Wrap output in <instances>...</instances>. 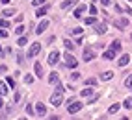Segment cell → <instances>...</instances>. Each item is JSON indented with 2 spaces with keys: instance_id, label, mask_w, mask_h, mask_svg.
<instances>
[{
  "instance_id": "5",
  "label": "cell",
  "mask_w": 132,
  "mask_h": 120,
  "mask_svg": "<svg viewBox=\"0 0 132 120\" xmlns=\"http://www.w3.org/2000/svg\"><path fill=\"white\" fill-rule=\"evenodd\" d=\"M36 113H37V116H45V115H47V107H45V104L36 102Z\"/></svg>"
},
{
  "instance_id": "20",
  "label": "cell",
  "mask_w": 132,
  "mask_h": 120,
  "mask_svg": "<svg viewBox=\"0 0 132 120\" xmlns=\"http://www.w3.org/2000/svg\"><path fill=\"white\" fill-rule=\"evenodd\" d=\"M91 94H93V89L87 87V89H84V91L80 92V96H91Z\"/></svg>"
},
{
  "instance_id": "13",
  "label": "cell",
  "mask_w": 132,
  "mask_h": 120,
  "mask_svg": "<svg viewBox=\"0 0 132 120\" xmlns=\"http://www.w3.org/2000/svg\"><path fill=\"white\" fill-rule=\"evenodd\" d=\"M48 9H50V6H47V4H45L43 7H39V9L36 11V17H43V15H45V13H47Z\"/></svg>"
},
{
  "instance_id": "26",
  "label": "cell",
  "mask_w": 132,
  "mask_h": 120,
  "mask_svg": "<svg viewBox=\"0 0 132 120\" xmlns=\"http://www.w3.org/2000/svg\"><path fill=\"white\" fill-rule=\"evenodd\" d=\"M125 87H127V89H130V87H132V74L125 80Z\"/></svg>"
},
{
  "instance_id": "44",
  "label": "cell",
  "mask_w": 132,
  "mask_h": 120,
  "mask_svg": "<svg viewBox=\"0 0 132 120\" xmlns=\"http://www.w3.org/2000/svg\"><path fill=\"white\" fill-rule=\"evenodd\" d=\"M0 2H2V4H10V0H0Z\"/></svg>"
},
{
  "instance_id": "45",
  "label": "cell",
  "mask_w": 132,
  "mask_h": 120,
  "mask_svg": "<svg viewBox=\"0 0 132 120\" xmlns=\"http://www.w3.org/2000/svg\"><path fill=\"white\" fill-rule=\"evenodd\" d=\"M128 2H132V0H128Z\"/></svg>"
},
{
  "instance_id": "10",
  "label": "cell",
  "mask_w": 132,
  "mask_h": 120,
  "mask_svg": "<svg viewBox=\"0 0 132 120\" xmlns=\"http://www.w3.org/2000/svg\"><path fill=\"white\" fill-rule=\"evenodd\" d=\"M86 11H87V7H86L84 4H80V6H78L76 9H75V13H73V15L76 17V19H80V15H82V13H86Z\"/></svg>"
},
{
  "instance_id": "41",
  "label": "cell",
  "mask_w": 132,
  "mask_h": 120,
  "mask_svg": "<svg viewBox=\"0 0 132 120\" xmlns=\"http://www.w3.org/2000/svg\"><path fill=\"white\" fill-rule=\"evenodd\" d=\"M101 2H102V6H108V4H110V0H101Z\"/></svg>"
},
{
  "instance_id": "22",
  "label": "cell",
  "mask_w": 132,
  "mask_h": 120,
  "mask_svg": "<svg viewBox=\"0 0 132 120\" xmlns=\"http://www.w3.org/2000/svg\"><path fill=\"white\" fill-rule=\"evenodd\" d=\"M2 15H4V19H6V17H13L15 15V9H4Z\"/></svg>"
},
{
  "instance_id": "29",
  "label": "cell",
  "mask_w": 132,
  "mask_h": 120,
  "mask_svg": "<svg viewBox=\"0 0 132 120\" xmlns=\"http://www.w3.org/2000/svg\"><path fill=\"white\" fill-rule=\"evenodd\" d=\"M17 45H19V46H24V45H26V39L19 35V39H17Z\"/></svg>"
},
{
  "instance_id": "33",
  "label": "cell",
  "mask_w": 132,
  "mask_h": 120,
  "mask_svg": "<svg viewBox=\"0 0 132 120\" xmlns=\"http://www.w3.org/2000/svg\"><path fill=\"white\" fill-rule=\"evenodd\" d=\"M0 37H2V39H7V31H6L4 28H0Z\"/></svg>"
},
{
  "instance_id": "25",
  "label": "cell",
  "mask_w": 132,
  "mask_h": 120,
  "mask_svg": "<svg viewBox=\"0 0 132 120\" xmlns=\"http://www.w3.org/2000/svg\"><path fill=\"white\" fill-rule=\"evenodd\" d=\"M63 45H65V48H69V50H73V48H75L73 41H69V39H65V41H63Z\"/></svg>"
},
{
  "instance_id": "19",
  "label": "cell",
  "mask_w": 132,
  "mask_h": 120,
  "mask_svg": "<svg viewBox=\"0 0 132 120\" xmlns=\"http://www.w3.org/2000/svg\"><path fill=\"white\" fill-rule=\"evenodd\" d=\"M112 50H113V52H119V50H121V42L119 41H113L112 42Z\"/></svg>"
},
{
  "instance_id": "42",
  "label": "cell",
  "mask_w": 132,
  "mask_h": 120,
  "mask_svg": "<svg viewBox=\"0 0 132 120\" xmlns=\"http://www.w3.org/2000/svg\"><path fill=\"white\" fill-rule=\"evenodd\" d=\"M4 105V98H2V94H0V107Z\"/></svg>"
},
{
  "instance_id": "18",
  "label": "cell",
  "mask_w": 132,
  "mask_h": 120,
  "mask_svg": "<svg viewBox=\"0 0 132 120\" xmlns=\"http://www.w3.org/2000/svg\"><path fill=\"white\" fill-rule=\"evenodd\" d=\"M34 70H36V76H37V78H43V70H41V65H39V63L34 65Z\"/></svg>"
},
{
  "instance_id": "35",
  "label": "cell",
  "mask_w": 132,
  "mask_h": 120,
  "mask_svg": "<svg viewBox=\"0 0 132 120\" xmlns=\"http://www.w3.org/2000/svg\"><path fill=\"white\" fill-rule=\"evenodd\" d=\"M89 13H91V15H97V7H95V4L89 6Z\"/></svg>"
},
{
  "instance_id": "17",
  "label": "cell",
  "mask_w": 132,
  "mask_h": 120,
  "mask_svg": "<svg viewBox=\"0 0 132 120\" xmlns=\"http://www.w3.org/2000/svg\"><path fill=\"white\" fill-rule=\"evenodd\" d=\"M102 57H104V59H108V61H112V59L116 57V52H113V50L110 48L108 52H104V56H102Z\"/></svg>"
},
{
  "instance_id": "34",
  "label": "cell",
  "mask_w": 132,
  "mask_h": 120,
  "mask_svg": "<svg viewBox=\"0 0 132 120\" xmlns=\"http://www.w3.org/2000/svg\"><path fill=\"white\" fill-rule=\"evenodd\" d=\"M82 31H84L82 28H75V30H73V33H75V35H82Z\"/></svg>"
},
{
  "instance_id": "9",
  "label": "cell",
  "mask_w": 132,
  "mask_h": 120,
  "mask_svg": "<svg viewBox=\"0 0 132 120\" xmlns=\"http://www.w3.org/2000/svg\"><path fill=\"white\" fill-rule=\"evenodd\" d=\"M82 59H84L86 63H87V61H91V59H93V50H91V48H86V50H84Z\"/></svg>"
},
{
  "instance_id": "1",
  "label": "cell",
  "mask_w": 132,
  "mask_h": 120,
  "mask_svg": "<svg viewBox=\"0 0 132 120\" xmlns=\"http://www.w3.org/2000/svg\"><path fill=\"white\" fill-rule=\"evenodd\" d=\"M63 91H65V89L58 83V85H56V91L52 92V96H50L52 105H56V107H58V105H61V102H63Z\"/></svg>"
},
{
  "instance_id": "12",
  "label": "cell",
  "mask_w": 132,
  "mask_h": 120,
  "mask_svg": "<svg viewBox=\"0 0 132 120\" xmlns=\"http://www.w3.org/2000/svg\"><path fill=\"white\" fill-rule=\"evenodd\" d=\"M48 83H50V85H58V83H60V76H58L56 72H52L50 78H48Z\"/></svg>"
},
{
  "instance_id": "36",
  "label": "cell",
  "mask_w": 132,
  "mask_h": 120,
  "mask_svg": "<svg viewBox=\"0 0 132 120\" xmlns=\"http://www.w3.org/2000/svg\"><path fill=\"white\" fill-rule=\"evenodd\" d=\"M86 83H87V85H95V83H97V80H95V78H89Z\"/></svg>"
},
{
  "instance_id": "4",
  "label": "cell",
  "mask_w": 132,
  "mask_h": 120,
  "mask_svg": "<svg viewBox=\"0 0 132 120\" xmlns=\"http://www.w3.org/2000/svg\"><path fill=\"white\" fill-rule=\"evenodd\" d=\"M41 52V45L39 42H34V45L30 46V50H28V57H34V56H37Z\"/></svg>"
},
{
  "instance_id": "24",
  "label": "cell",
  "mask_w": 132,
  "mask_h": 120,
  "mask_svg": "<svg viewBox=\"0 0 132 120\" xmlns=\"http://www.w3.org/2000/svg\"><path fill=\"white\" fill-rule=\"evenodd\" d=\"M32 4H34V7H37V6H45V4H47V0H32Z\"/></svg>"
},
{
  "instance_id": "38",
  "label": "cell",
  "mask_w": 132,
  "mask_h": 120,
  "mask_svg": "<svg viewBox=\"0 0 132 120\" xmlns=\"http://www.w3.org/2000/svg\"><path fill=\"white\" fill-rule=\"evenodd\" d=\"M6 81H7V85H10V87H13V83H15V81H13V78H7Z\"/></svg>"
},
{
  "instance_id": "30",
  "label": "cell",
  "mask_w": 132,
  "mask_h": 120,
  "mask_svg": "<svg viewBox=\"0 0 132 120\" xmlns=\"http://www.w3.org/2000/svg\"><path fill=\"white\" fill-rule=\"evenodd\" d=\"M0 28H10V22H7L6 19H2L0 20Z\"/></svg>"
},
{
  "instance_id": "32",
  "label": "cell",
  "mask_w": 132,
  "mask_h": 120,
  "mask_svg": "<svg viewBox=\"0 0 132 120\" xmlns=\"http://www.w3.org/2000/svg\"><path fill=\"white\" fill-rule=\"evenodd\" d=\"M22 31H24V26H22V24H19V28H15V33H17V35H21Z\"/></svg>"
},
{
  "instance_id": "47",
  "label": "cell",
  "mask_w": 132,
  "mask_h": 120,
  "mask_svg": "<svg viewBox=\"0 0 132 120\" xmlns=\"http://www.w3.org/2000/svg\"><path fill=\"white\" fill-rule=\"evenodd\" d=\"M130 37H132V35H130Z\"/></svg>"
},
{
  "instance_id": "43",
  "label": "cell",
  "mask_w": 132,
  "mask_h": 120,
  "mask_svg": "<svg viewBox=\"0 0 132 120\" xmlns=\"http://www.w3.org/2000/svg\"><path fill=\"white\" fill-rule=\"evenodd\" d=\"M0 57H4V48L0 46Z\"/></svg>"
},
{
  "instance_id": "15",
  "label": "cell",
  "mask_w": 132,
  "mask_h": 120,
  "mask_svg": "<svg viewBox=\"0 0 132 120\" xmlns=\"http://www.w3.org/2000/svg\"><path fill=\"white\" fill-rule=\"evenodd\" d=\"M106 24H97V28H95V31L99 33V35H102V33H106Z\"/></svg>"
},
{
  "instance_id": "6",
  "label": "cell",
  "mask_w": 132,
  "mask_h": 120,
  "mask_svg": "<svg viewBox=\"0 0 132 120\" xmlns=\"http://www.w3.org/2000/svg\"><path fill=\"white\" fill-rule=\"evenodd\" d=\"M82 109V104H80V102H73V104L71 105H69V113H71V115H75V113H78V111H80Z\"/></svg>"
},
{
  "instance_id": "46",
  "label": "cell",
  "mask_w": 132,
  "mask_h": 120,
  "mask_svg": "<svg viewBox=\"0 0 132 120\" xmlns=\"http://www.w3.org/2000/svg\"><path fill=\"white\" fill-rule=\"evenodd\" d=\"M130 89H132V87H130Z\"/></svg>"
},
{
  "instance_id": "14",
  "label": "cell",
  "mask_w": 132,
  "mask_h": 120,
  "mask_svg": "<svg viewBox=\"0 0 132 120\" xmlns=\"http://www.w3.org/2000/svg\"><path fill=\"white\" fill-rule=\"evenodd\" d=\"M128 63H130V56H127V54H125V56H123V57L119 59V67H127Z\"/></svg>"
},
{
  "instance_id": "31",
  "label": "cell",
  "mask_w": 132,
  "mask_h": 120,
  "mask_svg": "<svg viewBox=\"0 0 132 120\" xmlns=\"http://www.w3.org/2000/svg\"><path fill=\"white\" fill-rule=\"evenodd\" d=\"M32 81H34V76L26 74V76H24V83H32Z\"/></svg>"
},
{
  "instance_id": "40",
  "label": "cell",
  "mask_w": 132,
  "mask_h": 120,
  "mask_svg": "<svg viewBox=\"0 0 132 120\" xmlns=\"http://www.w3.org/2000/svg\"><path fill=\"white\" fill-rule=\"evenodd\" d=\"M71 78H73V80H78V78H80V74H78V72H73Z\"/></svg>"
},
{
  "instance_id": "39",
  "label": "cell",
  "mask_w": 132,
  "mask_h": 120,
  "mask_svg": "<svg viewBox=\"0 0 132 120\" xmlns=\"http://www.w3.org/2000/svg\"><path fill=\"white\" fill-rule=\"evenodd\" d=\"M0 74H6V65H0Z\"/></svg>"
},
{
  "instance_id": "23",
  "label": "cell",
  "mask_w": 132,
  "mask_h": 120,
  "mask_svg": "<svg viewBox=\"0 0 132 120\" xmlns=\"http://www.w3.org/2000/svg\"><path fill=\"white\" fill-rule=\"evenodd\" d=\"M0 94H2V96H6V94H7V87H6V83H4V81L0 83Z\"/></svg>"
},
{
  "instance_id": "2",
  "label": "cell",
  "mask_w": 132,
  "mask_h": 120,
  "mask_svg": "<svg viewBox=\"0 0 132 120\" xmlns=\"http://www.w3.org/2000/svg\"><path fill=\"white\" fill-rule=\"evenodd\" d=\"M65 65H67L69 68H76L78 61H76V57H75V56H71V54H65Z\"/></svg>"
},
{
  "instance_id": "8",
  "label": "cell",
  "mask_w": 132,
  "mask_h": 120,
  "mask_svg": "<svg viewBox=\"0 0 132 120\" xmlns=\"http://www.w3.org/2000/svg\"><path fill=\"white\" fill-rule=\"evenodd\" d=\"M48 28V20H41L39 24H37V28H36V33H43Z\"/></svg>"
},
{
  "instance_id": "21",
  "label": "cell",
  "mask_w": 132,
  "mask_h": 120,
  "mask_svg": "<svg viewBox=\"0 0 132 120\" xmlns=\"http://www.w3.org/2000/svg\"><path fill=\"white\" fill-rule=\"evenodd\" d=\"M123 105H125L127 109H132V96H130V98H125V102H123Z\"/></svg>"
},
{
  "instance_id": "28",
  "label": "cell",
  "mask_w": 132,
  "mask_h": 120,
  "mask_svg": "<svg viewBox=\"0 0 132 120\" xmlns=\"http://www.w3.org/2000/svg\"><path fill=\"white\" fill-rule=\"evenodd\" d=\"M119 111V104H113L112 107H110V115H113V113H117Z\"/></svg>"
},
{
  "instance_id": "16",
  "label": "cell",
  "mask_w": 132,
  "mask_h": 120,
  "mask_svg": "<svg viewBox=\"0 0 132 120\" xmlns=\"http://www.w3.org/2000/svg\"><path fill=\"white\" fill-rule=\"evenodd\" d=\"M112 78H113V72H110V70L101 74V80H102V81H108V80H112Z\"/></svg>"
},
{
  "instance_id": "11",
  "label": "cell",
  "mask_w": 132,
  "mask_h": 120,
  "mask_svg": "<svg viewBox=\"0 0 132 120\" xmlns=\"http://www.w3.org/2000/svg\"><path fill=\"white\" fill-rule=\"evenodd\" d=\"M76 4V0H63L61 2V9H69V7H73Z\"/></svg>"
},
{
  "instance_id": "27",
  "label": "cell",
  "mask_w": 132,
  "mask_h": 120,
  "mask_svg": "<svg viewBox=\"0 0 132 120\" xmlns=\"http://www.w3.org/2000/svg\"><path fill=\"white\" fill-rule=\"evenodd\" d=\"M84 22L87 24V26H91V24H95V15H93V17H87V19H86Z\"/></svg>"
},
{
  "instance_id": "3",
  "label": "cell",
  "mask_w": 132,
  "mask_h": 120,
  "mask_svg": "<svg viewBox=\"0 0 132 120\" xmlns=\"http://www.w3.org/2000/svg\"><path fill=\"white\" fill-rule=\"evenodd\" d=\"M47 61H48V65H56V63L60 61V52L52 50V52L48 54V57H47Z\"/></svg>"
},
{
  "instance_id": "37",
  "label": "cell",
  "mask_w": 132,
  "mask_h": 120,
  "mask_svg": "<svg viewBox=\"0 0 132 120\" xmlns=\"http://www.w3.org/2000/svg\"><path fill=\"white\" fill-rule=\"evenodd\" d=\"M26 111H28V115H34V107L32 105H26Z\"/></svg>"
},
{
  "instance_id": "7",
  "label": "cell",
  "mask_w": 132,
  "mask_h": 120,
  "mask_svg": "<svg viewBox=\"0 0 132 120\" xmlns=\"http://www.w3.org/2000/svg\"><path fill=\"white\" fill-rule=\"evenodd\" d=\"M113 26H117L119 30H125L128 26V19H117L116 22H113Z\"/></svg>"
}]
</instances>
